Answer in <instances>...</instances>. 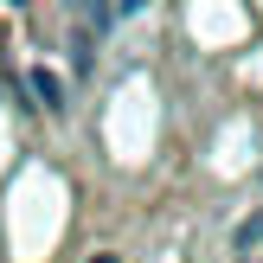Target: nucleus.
<instances>
[{
    "instance_id": "nucleus-1",
    "label": "nucleus",
    "mask_w": 263,
    "mask_h": 263,
    "mask_svg": "<svg viewBox=\"0 0 263 263\" xmlns=\"http://www.w3.org/2000/svg\"><path fill=\"white\" fill-rule=\"evenodd\" d=\"M231 251H238L244 263H263V205L238 218V231H231Z\"/></svg>"
},
{
    "instance_id": "nucleus-2",
    "label": "nucleus",
    "mask_w": 263,
    "mask_h": 263,
    "mask_svg": "<svg viewBox=\"0 0 263 263\" xmlns=\"http://www.w3.org/2000/svg\"><path fill=\"white\" fill-rule=\"evenodd\" d=\"M26 84H32V97H39V109H51V116L64 109V84H58V77H51V71H26Z\"/></svg>"
},
{
    "instance_id": "nucleus-3",
    "label": "nucleus",
    "mask_w": 263,
    "mask_h": 263,
    "mask_svg": "<svg viewBox=\"0 0 263 263\" xmlns=\"http://www.w3.org/2000/svg\"><path fill=\"white\" fill-rule=\"evenodd\" d=\"M97 263H116V257H109V251H103V257H97Z\"/></svg>"
}]
</instances>
